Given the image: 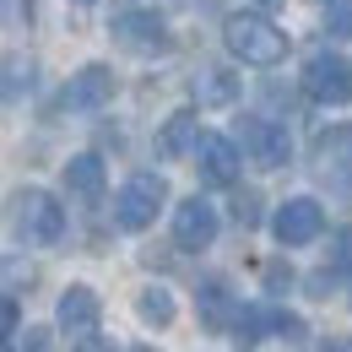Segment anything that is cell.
<instances>
[{"label":"cell","instance_id":"603a6c76","mask_svg":"<svg viewBox=\"0 0 352 352\" xmlns=\"http://www.w3.org/2000/svg\"><path fill=\"white\" fill-rule=\"evenodd\" d=\"M135 352H157V347H135Z\"/></svg>","mask_w":352,"mask_h":352},{"label":"cell","instance_id":"30bf717a","mask_svg":"<svg viewBox=\"0 0 352 352\" xmlns=\"http://www.w3.org/2000/svg\"><path fill=\"white\" fill-rule=\"evenodd\" d=\"M109 98H114V71H109V65H82V71L65 82V92H60V103H65V109H76V114L103 109Z\"/></svg>","mask_w":352,"mask_h":352},{"label":"cell","instance_id":"44dd1931","mask_svg":"<svg viewBox=\"0 0 352 352\" xmlns=\"http://www.w3.org/2000/svg\"><path fill=\"white\" fill-rule=\"evenodd\" d=\"M22 76H33V71H28V65L11 54V60H6V98H11V103L22 98Z\"/></svg>","mask_w":352,"mask_h":352},{"label":"cell","instance_id":"52a82bcc","mask_svg":"<svg viewBox=\"0 0 352 352\" xmlns=\"http://www.w3.org/2000/svg\"><path fill=\"white\" fill-rule=\"evenodd\" d=\"M212 239H217V206L201 201V195L179 201V212H174V244H179V250H206Z\"/></svg>","mask_w":352,"mask_h":352},{"label":"cell","instance_id":"3957f363","mask_svg":"<svg viewBox=\"0 0 352 352\" xmlns=\"http://www.w3.org/2000/svg\"><path fill=\"white\" fill-rule=\"evenodd\" d=\"M163 201H168V184L157 174H135L120 195H114V222L125 228V233H141V228H152L157 212H163Z\"/></svg>","mask_w":352,"mask_h":352},{"label":"cell","instance_id":"5bb4252c","mask_svg":"<svg viewBox=\"0 0 352 352\" xmlns=\"http://www.w3.org/2000/svg\"><path fill=\"white\" fill-rule=\"evenodd\" d=\"M65 190L76 195V201H103V157L98 152H82V157H71L65 163Z\"/></svg>","mask_w":352,"mask_h":352},{"label":"cell","instance_id":"277c9868","mask_svg":"<svg viewBox=\"0 0 352 352\" xmlns=\"http://www.w3.org/2000/svg\"><path fill=\"white\" fill-rule=\"evenodd\" d=\"M271 233H276V244H287V250L314 244V239L325 233V206H320L314 195H293V201H282V206H276Z\"/></svg>","mask_w":352,"mask_h":352},{"label":"cell","instance_id":"9c48e42d","mask_svg":"<svg viewBox=\"0 0 352 352\" xmlns=\"http://www.w3.org/2000/svg\"><path fill=\"white\" fill-rule=\"evenodd\" d=\"M239 135H244V152H250V163H255V168H282V163H287V152H293L287 131H282V125H271V120H244Z\"/></svg>","mask_w":352,"mask_h":352},{"label":"cell","instance_id":"7c38bea8","mask_svg":"<svg viewBox=\"0 0 352 352\" xmlns=\"http://www.w3.org/2000/svg\"><path fill=\"white\" fill-rule=\"evenodd\" d=\"M314 168L331 179H352V125H336L314 141Z\"/></svg>","mask_w":352,"mask_h":352},{"label":"cell","instance_id":"2e32d148","mask_svg":"<svg viewBox=\"0 0 352 352\" xmlns=\"http://www.w3.org/2000/svg\"><path fill=\"white\" fill-rule=\"evenodd\" d=\"M135 314H141V325H168L179 314V304H174L168 287H141L135 293Z\"/></svg>","mask_w":352,"mask_h":352},{"label":"cell","instance_id":"6da1fadb","mask_svg":"<svg viewBox=\"0 0 352 352\" xmlns=\"http://www.w3.org/2000/svg\"><path fill=\"white\" fill-rule=\"evenodd\" d=\"M222 44L244 65H276V60H287V33L271 16H255V11H233L222 22Z\"/></svg>","mask_w":352,"mask_h":352},{"label":"cell","instance_id":"8992f818","mask_svg":"<svg viewBox=\"0 0 352 352\" xmlns=\"http://www.w3.org/2000/svg\"><path fill=\"white\" fill-rule=\"evenodd\" d=\"M98 320H103V304H98V293H92L87 282H76V287L60 293V309H54L60 336H71V342H92V336H98Z\"/></svg>","mask_w":352,"mask_h":352},{"label":"cell","instance_id":"ffe728a7","mask_svg":"<svg viewBox=\"0 0 352 352\" xmlns=\"http://www.w3.org/2000/svg\"><path fill=\"white\" fill-rule=\"evenodd\" d=\"M325 28H331V38H352V0H331Z\"/></svg>","mask_w":352,"mask_h":352},{"label":"cell","instance_id":"d6986e66","mask_svg":"<svg viewBox=\"0 0 352 352\" xmlns=\"http://www.w3.org/2000/svg\"><path fill=\"white\" fill-rule=\"evenodd\" d=\"M6 352H54V336H49L44 325H28V331H16L6 342Z\"/></svg>","mask_w":352,"mask_h":352},{"label":"cell","instance_id":"e0dca14e","mask_svg":"<svg viewBox=\"0 0 352 352\" xmlns=\"http://www.w3.org/2000/svg\"><path fill=\"white\" fill-rule=\"evenodd\" d=\"M195 141H201V135H195V114H190V109H184V114H174V120H168V131H163V152H168V157L195 152Z\"/></svg>","mask_w":352,"mask_h":352},{"label":"cell","instance_id":"7a4b0ae2","mask_svg":"<svg viewBox=\"0 0 352 352\" xmlns=\"http://www.w3.org/2000/svg\"><path fill=\"white\" fill-rule=\"evenodd\" d=\"M11 233H16L22 244H33V250L60 244V233H65V212H60V201H54L49 190H22V195L11 201Z\"/></svg>","mask_w":352,"mask_h":352},{"label":"cell","instance_id":"ac0fdd59","mask_svg":"<svg viewBox=\"0 0 352 352\" xmlns=\"http://www.w3.org/2000/svg\"><path fill=\"white\" fill-rule=\"evenodd\" d=\"M201 309H206V320H212V325H228V320H239V314H244V309L233 314V298H228V287H222V282H212V287L201 293Z\"/></svg>","mask_w":352,"mask_h":352},{"label":"cell","instance_id":"8fae6325","mask_svg":"<svg viewBox=\"0 0 352 352\" xmlns=\"http://www.w3.org/2000/svg\"><path fill=\"white\" fill-rule=\"evenodd\" d=\"M195 168H201V179H212V184H233L239 179V146L228 141V135H201L195 141Z\"/></svg>","mask_w":352,"mask_h":352},{"label":"cell","instance_id":"7402d4cb","mask_svg":"<svg viewBox=\"0 0 352 352\" xmlns=\"http://www.w3.org/2000/svg\"><path fill=\"white\" fill-rule=\"evenodd\" d=\"M6 22H11V28L33 22V0H6Z\"/></svg>","mask_w":352,"mask_h":352},{"label":"cell","instance_id":"cb8c5ba5","mask_svg":"<svg viewBox=\"0 0 352 352\" xmlns=\"http://www.w3.org/2000/svg\"><path fill=\"white\" fill-rule=\"evenodd\" d=\"M331 352H347V347H331Z\"/></svg>","mask_w":352,"mask_h":352},{"label":"cell","instance_id":"9a60e30c","mask_svg":"<svg viewBox=\"0 0 352 352\" xmlns=\"http://www.w3.org/2000/svg\"><path fill=\"white\" fill-rule=\"evenodd\" d=\"M233 98H239V82H233L228 71H217V65H212V71H201V76H195V103L222 109V103H233Z\"/></svg>","mask_w":352,"mask_h":352},{"label":"cell","instance_id":"4fadbf2b","mask_svg":"<svg viewBox=\"0 0 352 352\" xmlns=\"http://www.w3.org/2000/svg\"><path fill=\"white\" fill-rule=\"evenodd\" d=\"M239 331H244V336H265V331H271V336L298 342V336H304V320H298V314H287V309L261 304V309H244V314H239Z\"/></svg>","mask_w":352,"mask_h":352},{"label":"cell","instance_id":"ba28073f","mask_svg":"<svg viewBox=\"0 0 352 352\" xmlns=\"http://www.w3.org/2000/svg\"><path fill=\"white\" fill-rule=\"evenodd\" d=\"M114 44L131 49V54H163L168 49V28L152 11H125V16H114Z\"/></svg>","mask_w":352,"mask_h":352},{"label":"cell","instance_id":"5b68a950","mask_svg":"<svg viewBox=\"0 0 352 352\" xmlns=\"http://www.w3.org/2000/svg\"><path fill=\"white\" fill-rule=\"evenodd\" d=\"M304 92L314 103H352V60L342 54H314L304 65Z\"/></svg>","mask_w":352,"mask_h":352}]
</instances>
